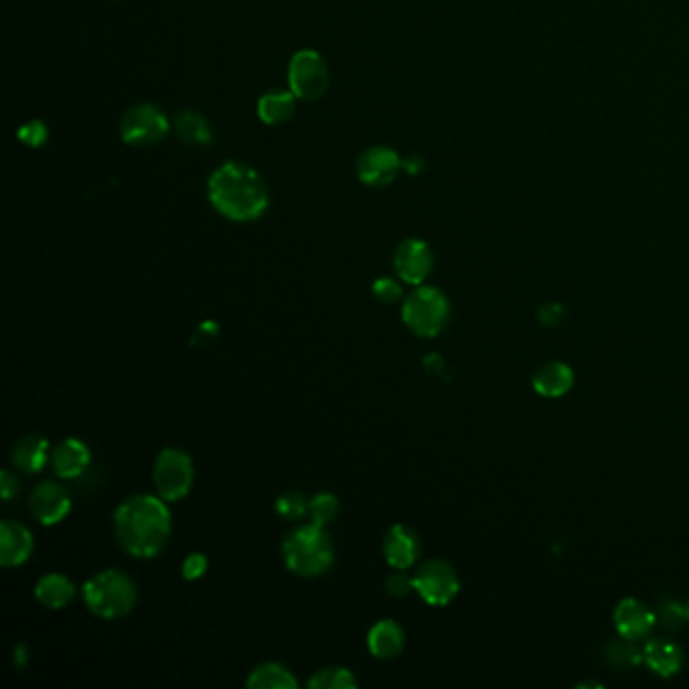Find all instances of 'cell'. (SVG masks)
I'll list each match as a JSON object with an SVG mask.
<instances>
[{
	"label": "cell",
	"instance_id": "83f0119b",
	"mask_svg": "<svg viewBox=\"0 0 689 689\" xmlns=\"http://www.w3.org/2000/svg\"><path fill=\"white\" fill-rule=\"evenodd\" d=\"M340 512V502L334 494H328V491H324V494H318L316 498L310 500V518L314 524H320V526H328Z\"/></svg>",
	"mask_w": 689,
	"mask_h": 689
},
{
	"label": "cell",
	"instance_id": "d4e9b609",
	"mask_svg": "<svg viewBox=\"0 0 689 689\" xmlns=\"http://www.w3.org/2000/svg\"><path fill=\"white\" fill-rule=\"evenodd\" d=\"M356 685L358 679L346 667H324L308 681V687L312 689H352Z\"/></svg>",
	"mask_w": 689,
	"mask_h": 689
},
{
	"label": "cell",
	"instance_id": "6da1fadb",
	"mask_svg": "<svg viewBox=\"0 0 689 689\" xmlns=\"http://www.w3.org/2000/svg\"><path fill=\"white\" fill-rule=\"evenodd\" d=\"M160 496L136 494L124 500L114 514L118 544L136 558L160 554L172 532V516Z\"/></svg>",
	"mask_w": 689,
	"mask_h": 689
},
{
	"label": "cell",
	"instance_id": "60d3db41",
	"mask_svg": "<svg viewBox=\"0 0 689 689\" xmlns=\"http://www.w3.org/2000/svg\"><path fill=\"white\" fill-rule=\"evenodd\" d=\"M683 607H685V619L689 621V599H687V603Z\"/></svg>",
	"mask_w": 689,
	"mask_h": 689
},
{
	"label": "cell",
	"instance_id": "2e32d148",
	"mask_svg": "<svg viewBox=\"0 0 689 689\" xmlns=\"http://www.w3.org/2000/svg\"><path fill=\"white\" fill-rule=\"evenodd\" d=\"M91 463V453L87 445L79 439H65L61 441L51 453V467L57 477L61 479H77L81 477Z\"/></svg>",
	"mask_w": 689,
	"mask_h": 689
},
{
	"label": "cell",
	"instance_id": "9c48e42d",
	"mask_svg": "<svg viewBox=\"0 0 689 689\" xmlns=\"http://www.w3.org/2000/svg\"><path fill=\"white\" fill-rule=\"evenodd\" d=\"M413 584H415V593L433 607H445L449 605L457 593H459V576L455 572V568L439 558L427 560L423 562L415 576H413Z\"/></svg>",
	"mask_w": 689,
	"mask_h": 689
},
{
	"label": "cell",
	"instance_id": "836d02e7",
	"mask_svg": "<svg viewBox=\"0 0 689 689\" xmlns=\"http://www.w3.org/2000/svg\"><path fill=\"white\" fill-rule=\"evenodd\" d=\"M219 336V324L213 320L203 322L199 328H196L194 336H192V344L194 346H205L209 342H213Z\"/></svg>",
	"mask_w": 689,
	"mask_h": 689
},
{
	"label": "cell",
	"instance_id": "d6a6232c",
	"mask_svg": "<svg viewBox=\"0 0 689 689\" xmlns=\"http://www.w3.org/2000/svg\"><path fill=\"white\" fill-rule=\"evenodd\" d=\"M207 568H209V558L203 552H192L182 562V576L190 582L199 580L205 576Z\"/></svg>",
	"mask_w": 689,
	"mask_h": 689
},
{
	"label": "cell",
	"instance_id": "d6986e66",
	"mask_svg": "<svg viewBox=\"0 0 689 689\" xmlns=\"http://www.w3.org/2000/svg\"><path fill=\"white\" fill-rule=\"evenodd\" d=\"M75 597H77L75 584L71 582L69 576L59 574V572L45 574L35 584V599L45 609H53V611L65 609L73 603Z\"/></svg>",
	"mask_w": 689,
	"mask_h": 689
},
{
	"label": "cell",
	"instance_id": "8992f818",
	"mask_svg": "<svg viewBox=\"0 0 689 689\" xmlns=\"http://www.w3.org/2000/svg\"><path fill=\"white\" fill-rule=\"evenodd\" d=\"M194 483V465L188 453L176 447H168L158 453L154 461V485L156 494L164 502H180L188 496Z\"/></svg>",
	"mask_w": 689,
	"mask_h": 689
},
{
	"label": "cell",
	"instance_id": "f546056e",
	"mask_svg": "<svg viewBox=\"0 0 689 689\" xmlns=\"http://www.w3.org/2000/svg\"><path fill=\"white\" fill-rule=\"evenodd\" d=\"M372 291L382 304H397L403 298V285L392 277H378L372 283Z\"/></svg>",
	"mask_w": 689,
	"mask_h": 689
},
{
	"label": "cell",
	"instance_id": "44dd1931",
	"mask_svg": "<svg viewBox=\"0 0 689 689\" xmlns=\"http://www.w3.org/2000/svg\"><path fill=\"white\" fill-rule=\"evenodd\" d=\"M13 465L27 475H35L45 469L49 461V441L37 433L21 437L11 451Z\"/></svg>",
	"mask_w": 689,
	"mask_h": 689
},
{
	"label": "cell",
	"instance_id": "74e56055",
	"mask_svg": "<svg viewBox=\"0 0 689 689\" xmlns=\"http://www.w3.org/2000/svg\"><path fill=\"white\" fill-rule=\"evenodd\" d=\"M27 663H29V649H27V645L21 643L15 647V665H17V669H23Z\"/></svg>",
	"mask_w": 689,
	"mask_h": 689
},
{
	"label": "cell",
	"instance_id": "1f68e13d",
	"mask_svg": "<svg viewBox=\"0 0 689 689\" xmlns=\"http://www.w3.org/2000/svg\"><path fill=\"white\" fill-rule=\"evenodd\" d=\"M384 588H386V593L390 597H395V599H403L407 597L411 590H415V584H413V576H407L405 572H395V574H390L384 582Z\"/></svg>",
	"mask_w": 689,
	"mask_h": 689
},
{
	"label": "cell",
	"instance_id": "277c9868",
	"mask_svg": "<svg viewBox=\"0 0 689 689\" xmlns=\"http://www.w3.org/2000/svg\"><path fill=\"white\" fill-rule=\"evenodd\" d=\"M85 607L100 619H120L134 611L138 603L136 582L118 568L93 574L81 590Z\"/></svg>",
	"mask_w": 689,
	"mask_h": 689
},
{
	"label": "cell",
	"instance_id": "ab89813d",
	"mask_svg": "<svg viewBox=\"0 0 689 689\" xmlns=\"http://www.w3.org/2000/svg\"><path fill=\"white\" fill-rule=\"evenodd\" d=\"M578 687H601L599 683H593V681H586V683H580Z\"/></svg>",
	"mask_w": 689,
	"mask_h": 689
},
{
	"label": "cell",
	"instance_id": "8fae6325",
	"mask_svg": "<svg viewBox=\"0 0 689 689\" xmlns=\"http://www.w3.org/2000/svg\"><path fill=\"white\" fill-rule=\"evenodd\" d=\"M33 518L43 526H55L71 512L69 491L57 481H41L29 498Z\"/></svg>",
	"mask_w": 689,
	"mask_h": 689
},
{
	"label": "cell",
	"instance_id": "603a6c76",
	"mask_svg": "<svg viewBox=\"0 0 689 689\" xmlns=\"http://www.w3.org/2000/svg\"><path fill=\"white\" fill-rule=\"evenodd\" d=\"M295 114V93L289 91H267L259 97L257 116L267 126H281L289 122Z\"/></svg>",
	"mask_w": 689,
	"mask_h": 689
},
{
	"label": "cell",
	"instance_id": "484cf974",
	"mask_svg": "<svg viewBox=\"0 0 689 689\" xmlns=\"http://www.w3.org/2000/svg\"><path fill=\"white\" fill-rule=\"evenodd\" d=\"M607 661L617 669H629L643 661V649L635 647V641L621 637L607 647Z\"/></svg>",
	"mask_w": 689,
	"mask_h": 689
},
{
	"label": "cell",
	"instance_id": "d590c367",
	"mask_svg": "<svg viewBox=\"0 0 689 689\" xmlns=\"http://www.w3.org/2000/svg\"><path fill=\"white\" fill-rule=\"evenodd\" d=\"M560 320V308L558 306H546L540 312V322L544 324H556Z\"/></svg>",
	"mask_w": 689,
	"mask_h": 689
},
{
	"label": "cell",
	"instance_id": "ffe728a7",
	"mask_svg": "<svg viewBox=\"0 0 689 689\" xmlns=\"http://www.w3.org/2000/svg\"><path fill=\"white\" fill-rule=\"evenodd\" d=\"M574 384V372L566 362H548L534 372L532 386L540 397L558 399L564 397Z\"/></svg>",
	"mask_w": 689,
	"mask_h": 689
},
{
	"label": "cell",
	"instance_id": "5b68a950",
	"mask_svg": "<svg viewBox=\"0 0 689 689\" xmlns=\"http://www.w3.org/2000/svg\"><path fill=\"white\" fill-rule=\"evenodd\" d=\"M403 322L419 338L439 336L451 316L447 295L433 285H417L403 302Z\"/></svg>",
	"mask_w": 689,
	"mask_h": 689
},
{
	"label": "cell",
	"instance_id": "cb8c5ba5",
	"mask_svg": "<svg viewBox=\"0 0 689 689\" xmlns=\"http://www.w3.org/2000/svg\"><path fill=\"white\" fill-rule=\"evenodd\" d=\"M298 685V679L285 665L273 661L257 665L247 677L249 689H298Z\"/></svg>",
	"mask_w": 689,
	"mask_h": 689
},
{
	"label": "cell",
	"instance_id": "3957f363",
	"mask_svg": "<svg viewBox=\"0 0 689 689\" xmlns=\"http://www.w3.org/2000/svg\"><path fill=\"white\" fill-rule=\"evenodd\" d=\"M320 524H306L293 528L281 544V556L289 572L302 578H316L326 574L336 558L334 542Z\"/></svg>",
	"mask_w": 689,
	"mask_h": 689
},
{
	"label": "cell",
	"instance_id": "9a60e30c",
	"mask_svg": "<svg viewBox=\"0 0 689 689\" xmlns=\"http://www.w3.org/2000/svg\"><path fill=\"white\" fill-rule=\"evenodd\" d=\"M33 548L35 540L27 526L13 520H3V524H0V564H3V568L23 566L31 558Z\"/></svg>",
	"mask_w": 689,
	"mask_h": 689
},
{
	"label": "cell",
	"instance_id": "f1b7e54d",
	"mask_svg": "<svg viewBox=\"0 0 689 689\" xmlns=\"http://www.w3.org/2000/svg\"><path fill=\"white\" fill-rule=\"evenodd\" d=\"M655 615H657V621L661 623V627L671 629V631L679 629V625L683 621H687L685 619V607L679 601L671 599V597H663V599L657 601Z\"/></svg>",
	"mask_w": 689,
	"mask_h": 689
},
{
	"label": "cell",
	"instance_id": "7c38bea8",
	"mask_svg": "<svg viewBox=\"0 0 689 689\" xmlns=\"http://www.w3.org/2000/svg\"><path fill=\"white\" fill-rule=\"evenodd\" d=\"M395 271L409 285H423L435 265L433 249L423 239H407L395 251Z\"/></svg>",
	"mask_w": 689,
	"mask_h": 689
},
{
	"label": "cell",
	"instance_id": "8d00e7d4",
	"mask_svg": "<svg viewBox=\"0 0 689 689\" xmlns=\"http://www.w3.org/2000/svg\"><path fill=\"white\" fill-rule=\"evenodd\" d=\"M403 170L409 174H419L423 170V158L419 156H409L403 160Z\"/></svg>",
	"mask_w": 689,
	"mask_h": 689
},
{
	"label": "cell",
	"instance_id": "7a4b0ae2",
	"mask_svg": "<svg viewBox=\"0 0 689 689\" xmlns=\"http://www.w3.org/2000/svg\"><path fill=\"white\" fill-rule=\"evenodd\" d=\"M211 207L233 223H253L269 209V192L259 172L241 164H221L207 182Z\"/></svg>",
	"mask_w": 689,
	"mask_h": 689
},
{
	"label": "cell",
	"instance_id": "5bb4252c",
	"mask_svg": "<svg viewBox=\"0 0 689 689\" xmlns=\"http://www.w3.org/2000/svg\"><path fill=\"white\" fill-rule=\"evenodd\" d=\"M655 611L639 599H623L615 609L617 633L631 641H641L655 629Z\"/></svg>",
	"mask_w": 689,
	"mask_h": 689
},
{
	"label": "cell",
	"instance_id": "e0dca14e",
	"mask_svg": "<svg viewBox=\"0 0 689 689\" xmlns=\"http://www.w3.org/2000/svg\"><path fill=\"white\" fill-rule=\"evenodd\" d=\"M405 643H407V637H405L403 627L392 619H382L376 625H372V629L368 631V637H366L368 651L376 659L399 657L401 651L405 649Z\"/></svg>",
	"mask_w": 689,
	"mask_h": 689
},
{
	"label": "cell",
	"instance_id": "4316f807",
	"mask_svg": "<svg viewBox=\"0 0 689 689\" xmlns=\"http://www.w3.org/2000/svg\"><path fill=\"white\" fill-rule=\"evenodd\" d=\"M275 512L283 520L295 522V520H302L304 516H308L310 502L302 494H298V491H289V494H283L275 502Z\"/></svg>",
	"mask_w": 689,
	"mask_h": 689
},
{
	"label": "cell",
	"instance_id": "52a82bcc",
	"mask_svg": "<svg viewBox=\"0 0 689 689\" xmlns=\"http://www.w3.org/2000/svg\"><path fill=\"white\" fill-rule=\"evenodd\" d=\"M287 83L295 97L316 102L330 87V69L326 59L314 49L295 53L287 67Z\"/></svg>",
	"mask_w": 689,
	"mask_h": 689
},
{
	"label": "cell",
	"instance_id": "30bf717a",
	"mask_svg": "<svg viewBox=\"0 0 689 689\" xmlns=\"http://www.w3.org/2000/svg\"><path fill=\"white\" fill-rule=\"evenodd\" d=\"M403 170V158L388 146L366 148L356 162V176L364 186L384 188L397 180Z\"/></svg>",
	"mask_w": 689,
	"mask_h": 689
},
{
	"label": "cell",
	"instance_id": "e575fe53",
	"mask_svg": "<svg viewBox=\"0 0 689 689\" xmlns=\"http://www.w3.org/2000/svg\"><path fill=\"white\" fill-rule=\"evenodd\" d=\"M0 491H3V500L9 502L19 494V479L13 471L5 469L0 473Z\"/></svg>",
	"mask_w": 689,
	"mask_h": 689
},
{
	"label": "cell",
	"instance_id": "7402d4cb",
	"mask_svg": "<svg viewBox=\"0 0 689 689\" xmlns=\"http://www.w3.org/2000/svg\"><path fill=\"white\" fill-rule=\"evenodd\" d=\"M172 130L178 140L190 148H203L213 142L211 122L196 110H180L172 120Z\"/></svg>",
	"mask_w": 689,
	"mask_h": 689
},
{
	"label": "cell",
	"instance_id": "ba28073f",
	"mask_svg": "<svg viewBox=\"0 0 689 689\" xmlns=\"http://www.w3.org/2000/svg\"><path fill=\"white\" fill-rule=\"evenodd\" d=\"M172 130V122L154 104H134L120 120V134L128 146L148 148L162 142Z\"/></svg>",
	"mask_w": 689,
	"mask_h": 689
},
{
	"label": "cell",
	"instance_id": "4fadbf2b",
	"mask_svg": "<svg viewBox=\"0 0 689 689\" xmlns=\"http://www.w3.org/2000/svg\"><path fill=\"white\" fill-rule=\"evenodd\" d=\"M382 552H384V560L392 568L407 570L419 560L421 540L413 528L397 524L384 534Z\"/></svg>",
	"mask_w": 689,
	"mask_h": 689
},
{
	"label": "cell",
	"instance_id": "ac0fdd59",
	"mask_svg": "<svg viewBox=\"0 0 689 689\" xmlns=\"http://www.w3.org/2000/svg\"><path fill=\"white\" fill-rule=\"evenodd\" d=\"M643 661L659 677H673L683 667V651L671 639H649L643 647Z\"/></svg>",
	"mask_w": 689,
	"mask_h": 689
},
{
	"label": "cell",
	"instance_id": "4dcf8cb0",
	"mask_svg": "<svg viewBox=\"0 0 689 689\" xmlns=\"http://www.w3.org/2000/svg\"><path fill=\"white\" fill-rule=\"evenodd\" d=\"M17 136L23 144H27L31 148H41L49 138V130L41 120H31L19 128Z\"/></svg>",
	"mask_w": 689,
	"mask_h": 689
},
{
	"label": "cell",
	"instance_id": "f35d334b",
	"mask_svg": "<svg viewBox=\"0 0 689 689\" xmlns=\"http://www.w3.org/2000/svg\"><path fill=\"white\" fill-rule=\"evenodd\" d=\"M425 368H427L431 374H439V372L443 370V360H441V356H437V354L427 356V358H425Z\"/></svg>",
	"mask_w": 689,
	"mask_h": 689
}]
</instances>
